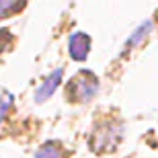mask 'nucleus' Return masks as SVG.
<instances>
[{
  "label": "nucleus",
  "mask_w": 158,
  "mask_h": 158,
  "mask_svg": "<svg viewBox=\"0 0 158 158\" xmlns=\"http://www.w3.org/2000/svg\"><path fill=\"white\" fill-rule=\"evenodd\" d=\"M82 76H84V80H74L72 94H74L78 101H88V99H93V94L97 93L99 82H97L94 76H90V74H82Z\"/></svg>",
  "instance_id": "obj_1"
},
{
  "label": "nucleus",
  "mask_w": 158,
  "mask_h": 158,
  "mask_svg": "<svg viewBox=\"0 0 158 158\" xmlns=\"http://www.w3.org/2000/svg\"><path fill=\"white\" fill-rule=\"evenodd\" d=\"M68 47H70L72 58L76 60V62H82V60H86L88 49H90V37H88L86 33H74V35L70 37Z\"/></svg>",
  "instance_id": "obj_2"
},
{
  "label": "nucleus",
  "mask_w": 158,
  "mask_h": 158,
  "mask_svg": "<svg viewBox=\"0 0 158 158\" xmlns=\"http://www.w3.org/2000/svg\"><path fill=\"white\" fill-rule=\"evenodd\" d=\"M62 74H64V72H62V68H58L52 76H49L45 82H43V84H41L39 90L35 93V101H37V103H43L45 99H49V97L56 93V88H58L60 82H62Z\"/></svg>",
  "instance_id": "obj_3"
},
{
  "label": "nucleus",
  "mask_w": 158,
  "mask_h": 158,
  "mask_svg": "<svg viewBox=\"0 0 158 158\" xmlns=\"http://www.w3.org/2000/svg\"><path fill=\"white\" fill-rule=\"evenodd\" d=\"M152 21H146V23L142 25L138 31H134V35L129 37V41H127V47H134V45H140V41L144 39V37H148V33L152 31Z\"/></svg>",
  "instance_id": "obj_4"
},
{
  "label": "nucleus",
  "mask_w": 158,
  "mask_h": 158,
  "mask_svg": "<svg viewBox=\"0 0 158 158\" xmlns=\"http://www.w3.org/2000/svg\"><path fill=\"white\" fill-rule=\"evenodd\" d=\"M35 158H62V156H60V150L53 146V144H45V146L35 154Z\"/></svg>",
  "instance_id": "obj_5"
},
{
  "label": "nucleus",
  "mask_w": 158,
  "mask_h": 158,
  "mask_svg": "<svg viewBox=\"0 0 158 158\" xmlns=\"http://www.w3.org/2000/svg\"><path fill=\"white\" fill-rule=\"evenodd\" d=\"M10 103H12V97L8 93L0 99V121H2V117L6 115V111H8V107H10Z\"/></svg>",
  "instance_id": "obj_6"
},
{
  "label": "nucleus",
  "mask_w": 158,
  "mask_h": 158,
  "mask_svg": "<svg viewBox=\"0 0 158 158\" xmlns=\"http://www.w3.org/2000/svg\"><path fill=\"white\" fill-rule=\"evenodd\" d=\"M15 10V8H19V4H10V2H0V17L2 15H6V10Z\"/></svg>",
  "instance_id": "obj_7"
}]
</instances>
